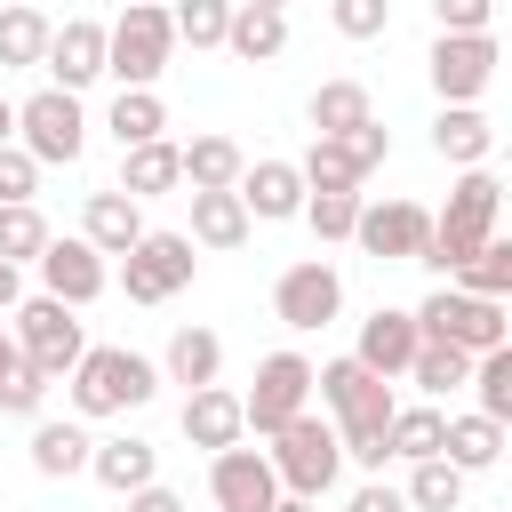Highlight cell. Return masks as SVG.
<instances>
[{
  "label": "cell",
  "mask_w": 512,
  "mask_h": 512,
  "mask_svg": "<svg viewBox=\"0 0 512 512\" xmlns=\"http://www.w3.org/2000/svg\"><path fill=\"white\" fill-rule=\"evenodd\" d=\"M312 392H320V408H328V424H336V440H344V464L384 472V464H392V448H384V424H392V376H376V368H360V360L344 352V360L312 368Z\"/></svg>",
  "instance_id": "6da1fadb"
},
{
  "label": "cell",
  "mask_w": 512,
  "mask_h": 512,
  "mask_svg": "<svg viewBox=\"0 0 512 512\" xmlns=\"http://www.w3.org/2000/svg\"><path fill=\"white\" fill-rule=\"evenodd\" d=\"M64 384H72V416L96 424V416L144 408V400L160 392V360H144V352H128V344H88V352L64 368Z\"/></svg>",
  "instance_id": "7a4b0ae2"
},
{
  "label": "cell",
  "mask_w": 512,
  "mask_h": 512,
  "mask_svg": "<svg viewBox=\"0 0 512 512\" xmlns=\"http://www.w3.org/2000/svg\"><path fill=\"white\" fill-rule=\"evenodd\" d=\"M168 56H176L168 0H120V16L104 24V80H120V88H160Z\"/></svg>",
  "instance_id": "3957f363"
},
{
  "label": "cell",
  "mask_w": 512,
  "mask_h": 512,
  "mask_svg": "<svg viewBox=\"0 0 512 512\" xmlns=\"http://www.w3.org/2000/svg\"><path fill=\"white\" fill-rule=\"evenodd\" d=\"M496 216H504V184L488 176V168H456V184H448V208L432 216V240H424V256L416 264H432V272H456L488 232H496Z\"/></svg>",
  "instance_id": "277c9868"
},
{
  "label": "cell",
  "mask_w": 512,
  "mask_h": 512,
  "mask_svg": "<svg viewBox=\"0 0 512 512\" xmlns=\"http://www.w3.org/2000/svg\"><path fill=\"white\" fill-rule=\"evenodd\" d=\"M272 480H280V496H328L336 488V472H344V440H336V424L320 416V408H296L280 432H272Z\"/></svg>",
  "instance_id": "5b68a950"
},
{
  "label": "cell",
  "mask_w": 512,
  "mask_h": 512,
  "mask_svg": "<svg viewBox=\"0 0 512 512\" xmlns=\"http://www.w3.org/2000/svg\"><path fill=\"white\" fill-rule=\"evenodd\" d=\"M8 336H16V352L40 368V376H64L80 352H88V336H80V312L64 304V296H16V312H8Z\"/></svg>",
  "instance_id": "8992f818"
},
{
  "label": "cell",
  "mask_w": 512,
  "mask_h": 512,
  "mask_svg": "<svg viewBox=\"0 0 512 512\" xmlns=\"http://www.w3.org/2000/svg\"><path fill=\"white\" fill-rule=\"evenodd\" d=\"M16 144H24L40 168H72V160L88 152V112H80V96H72V88L24 96V104H16Z\"/></svg>",
  "instance_id": "52a82bcc"
},
{
  "label": "cell",
  "mask_w": 512,
  "mask_h": 512,
  "mask_svg": "<svg viewBox=\"0 0 512 512\" xmlns=\"http://www.w3.org/2000/svg\"><path fill=\"white\" fill-rule=\"evenodd\" d=\"M296 408H312V360H304L296 344H280V352L256 360V384L240 392V424H248L256 440H272Z\"/></svg>",
  "instance_id": "ba28073f"
},
{
  "label": "cell",
  "mask_w": 512,
  "mask_h": 512,
  "mask_svg": "<svg viewBox=\"0 0 512 512\" xmlns=\"http://www.w3.org/2000/svg\"><path fill=\"white\" fill-rule=\"evenodd\" d=\"M416 328L440 336V344H464V352H496V344H512L504 304H496V296H472V288H432V296L416 304Z\"/></svg>",
  "instance_id": "9c48e42d"
},
{
  "label": "cell",
  "mask_w": 512,
  "mask_h": 512,
  "mask_svg": "<svg viewBox=\"0 0 512 512\" xmlns=\"http://www.w3.org/2000/svg\"><path fill=\"white\" fill-rule=\"evenodd\" d=\"M192 272H200L192 240H184V232H152V224H144V240L120 256V288H128V304H168V296L192 288Z\"/></svg>",
  "instance_id": "30bf717a"
},
{
  "label": "cell",
  "mask_w": 512,
  "mask_h": 512,
  "mask_svg": "<svg viewBox=\"0 0 512 512\" xmlns=\"http://www.w3.org/2000/svg\"><path fill=\"white\" fill-rule=\"evenodd\" d=\"M424 72H432L440 104H480L488 80H496V32H440L432 56H424Z\"/></svg>",
  "instance_id": "8fae6325"
},
{
  "label": "cell",
  "mask_w": 512,
  "mask_h": 512,
  "mask_svg": "<svg viewBox=\"0 0 512 512\" xmlns=\"http://www.w3.org/2000/svg\"><path fill=\"white\" fill-rule=\"evenodd\" d=\"M272 312H280V328H296V336L328 328V320L344 312V280H336V264H328V256L288 264V272L272 280Z\"/></svg>",
  "instance_id": "7c38bea8"
},
{
  "label": "cell",
  "mask_w": 512,
  "mask_h": 512,
  "mask_svg": "<svg viewBox=\"0 0 512 512\" xmlns=\"http://www.w3.org/2000/svg\"><path fill=\"white\" fill-rule=\"evenodd\" d=\"M352 240H360L376 264H416L424 240H432V208H424V200H360Z\"/></svg>",
  "instance_id": "4fadbf2b"
},
{
  "label": "cell",
  "mask_w": 512,
  "mask_h": 512,
  "mask_svg": "<svg viewBox=\"0 0 512 512\" xmlns=\"http://www.w3.org/2000/svg\"><path fill=\"white\" fill-rule=\"evenodd\" d=\"M208 496H216V512H272V504H280L272 456H264V448H248V440L216 448V456H208Z\"/></svg>",
  "instance_id": "5bb4252c"
},
{
  "label": "cell",
  "mask_w": 512,
  "mask_h": 512,
  "mask_svg": "<svg viewBox=\"0 0 512 512\" xmlns=\"http://www.w3.org/2000/svg\"><path fill=\"white\" fill-rule=\"evenodd\" d=\"M32 272H40V288H48V296H64L72 312H80V304H96V296L112 288V264H104L80 232H72V240H56V232H48V248L32 256Z\"/></svg>",
  "instance_id": "9a60e30c"
},
{
  "label": "cell",
  "mask_w": 512,
  "mask_h": 512,
  "mask_svg": "<svg viewBox=\"0 0 512 512\" xmlns=\"http://www.w3.org/2000/svg\"><path fill=\"white\" fill-rule=\"evenodd\" d=\"M40 72H48V88H88V80H104V24L96 16H64L56 32H48V56H40Z\"/></svg>",
  "instance_id": "2e32d148"
},
{
  "label": "cell",
  "mask_w": 512,
  "mask_h": 512,
  "mask_svg": "<svg viewBox=\"0 0 512 512\" xmlns=\"http://www.w3.org/2000/svg\"><path fill=\"white\" fill-rule=\"evenodd\" d=\"M416 344H424L416 312H400V304H376V312L360 320V344H352V360H360V368H376V376H408Z\"/></svg>",
  "instance_id": "e0dca14e"
},
{
  "label": "cell",
  "mask_w": 512,
  "mask_h": 512,
  "mask_svg": "<svg viewBox=\"0 0 512 512\" xmlns=\"http://www.w3.org/2000/svg\"><path fill=\"white\" fill-rule=\"evenodd\" d=\"M232 192H240V208H248L256 224H288V216L304 208V176H296V160H248Z\"/></svg>",
  "instance_id": "ac0fdd59"
},
{
  "label": "cell",
  "mask_w": 512,
  "mask_h": 512,
  "mask_svg": "<svg viewBox=\"0 0 512 512\" xmlns=\"http://www.w3.org/2000/svg\"><path fill=\"white\" fill-rule=\"evenodd\" d=\"M80 240H88L96 256H128V248L144 240V200H128L120 184H112V192H88V200H80Z\"/></svg>",
  "instance_id": "d6986e66"
},
{
  "label": "cell",
  "mask_w": 512,
  "mask_h": 512,
  "mask_svg": "<svg viewBox=\"0 0 512 512\" xmlns=\"http://www.w3.org/2000/svg\"><path fill=\"white\" fill-rule=\"evenodd\" d=\"M176 424H184V440H192V448H208V456H216V448H232V440H248V424H240V392H224V384H192Z\"/></svg>",
  "instance_id": "ffe728a7"
},
{
  "label": "cell",
  "mask_w": 512,
  "mask_h": 512,
  "mask_svg": "<svg viewBox=\"0 0 512 512\" xmlns=\"http://www.w3.org/2000/svg\"><path fill=\"white\" fill-rule=\"evenodd\" d=\"M432 152H440L448 168H488V152H496L488 112H480V104H440V120H432Z\"/></svg>",
  "instance_id": "44dd1931"
},
{
  "label": "cell",
  "mask_w": 512,
  "mask_h": 512,
  "mask_svg": "<svg viewBox=\"0 0 512 512\" xmlns=\"http://www.w3.org/2000/svg\"><path fill=\"white\" fill-rule=\"evenodd\" d=\"M176 184H184V152H176L168 136L120 144V192H128V200H168Z\"/></svg>",
  "instance_id": "7402d4cb"
},
{
  "label": "cell",
  "mask_w": 512,
  "mask_h": 512,
  "mask_svg": "<svg viewBox=\"0 0 512 512\" xmlns=\"http://www.w3.org/2000/svg\"><path fill=\"white\" fill-rule=\"evenodd\" d=\"M88 448H96V440H88L80 416H64V424H56V416H32V472H40V480L88 472Z\"/></svg>",
  "instance_id": "603a6c76"
},
{
  "label": "cell",
  "mask_w": 512,
  "mask_h": 512,
  "mask_svg": "<svg viewBox=\"0 0 512 512\" xmlns=\"http://www.w3.org/2000/svg\"><path fill=\"white\" fill-rule=\"evenodd\" d=\"M88 472H96L112 496H128V488L160 480V448H152V440H136V432H112V440H96V448H88Z\"/></svg>",
  "instance_id": "cb8c5ba5"
},
{
  "label": "cell",
  "mask_w": 512,
  "mask_h": 512,
  "mask_svg": "<svg viewBox=\"0 0 512 512\" xmlns=\"http://www.w3.org/2000/svg\"><path fill=\"white\" fill-rule=\"evenodd\" d=\"M216 376H224V336H216V328H192V320H184V328L168 336L160 384H184V392H192V384H216Z\"/></svg>",
  "instance_id": "d4e9b609"
},
{
  "label": "cell",
  "mask_w": 512,
  "mask_h": 512,
  "mask_svg": "<svg viewBox=\"0 0 512 512\" xmlns=\"http://www.w3.org/2000/svg\"><path fill=\"white\" fill-rule=\"evenodd\" d=\"M224 48H232L240 64H272V56H288V8H240V0H232Z\"/></svg>",
  "instance_id": "484cf974"
},
{
  "label": "cell",
  "mask_w": 512,
  "mask_h": 512,
  "mask_svg": "<svg viewBox=\"0 0 512 512\" xmlns=\"http://www.w3.org/2000/svg\"><path fill=\"white\" fill-rule=\"evenodd\" d=\"M192 200V248H240L248 232H256V216L240 208V192H184Z\"/></svg>",
  "instance_id": "4316f807"
},
{
  "label": "cell",
  "mask_w": 512,
  "mask_h": 512,
  "mask_svg": "<svg viewBox=\"0 0 512 512\" xmlns=\"http://www.w3.org/2000/svg\"><path fill=\"white\" fill-rule=\"evenodd\" d=\"M176 152H184V184H192V192H232L240 168H248V152H240L232 136H216V128L192 136V144H176Z\"/></svg>",
  "instance_id": "83f0119b"
},
{
  "label": "cell",
  "mask_w": 512,
  "mask_h": 512,
  "mask_svg": "<svg viewBox=\"0 0 512 512\" xmlns=\"http://www.w3.org/2000/svg\"><path fill=\"white\" fill-rule=\"evenodd\" d=\"M440 432H448V416H440V400H392V424H384V448H392L400 464H416V456H440Z\"/></svg>",
  "instance_id": "f1b7e54d"
},
{
  "label": "cell",
  "mask_w": 512,
  "mask_h": 512,
  "mask_svg": "<svg viewBox=\"0 0 512 512\" xmlns=\"http://www.w3.org/2000/svg\"><path fill=\"white\" fill-rule=\"evenodd\" d=\"M440 456H448L456 472H488V464L504 456V424H496V416H480V408H464V416H448Z\"/></svg>",
  "instance_id": "f546056e"
},
{
  "label": "cell",
  "mask_w": 512,
  "mask_h": 512,
  "mask_svg": "<svg viewBox=\"0 0 512 512\" xmlns=\"http://www.w3.org/2000/svg\"><path fill=\"white\" fill-rule=\"evenodd\" d=\"M304 120H312V136H352L360 120H376V104H368L360 80H320L312 104H304Z\"/></svg>",
  "instance_id": "4dcf8cb0"
},
{
  "label": "cell",
  "mask_w": 512,
  "mask_h": 512,
  "mask_svg": "<svg viewBox=\"0 0 512 512\" xmlns=\"http://www.w3.org/2000/svg\"><path fill=\"white\" fill-rule=\"evenodd\" d=\"M104 128H112V144H152V136H168L160 88H120V96L104 104Z\"/></svg>",
  "instance_id": "1f68e13d"
},
{
  "label": "cell",
  "mask_w": 512,
  "mask_h": 512,
  "mask_svg": "<svg viewBox=\"0 0 512 512\" xmlns=\"http://www.w3.org/2000/svg\"><path fill=\"white\" fill-rule=\"evenodd\" d=\"M464 480L472 472H456L448 456H416L400 496H408V512H464Z\"/></svg>",
  "instance_id": "d6a6232c"
},
{
  "label": "cell",
  "mask_w": 512,
  "mask_h": 512,
  "mask_svg": "<svg viewBox=\"0 0 512 512\" xmlns=\"http://www.w3.org/2000/svg\"><path fill=\"white\" fill-rule=\"evenodd\" d=\"M464 376H472V352H464V344H440V336H424L416 360H408V384H416L424 400H448Z\"/></svg>",
  "instance_id": "836d02e7"
},
{
  "label": "cell",
  "mask_w": 512,
  "mask_h": 512,
  "mask_svg": "<svg viewBox=\"0 0 512 512\" xmlns=\"http://www.w3.org/2000/svg\"><path fill=\"white\" fill-rule=\"evenodd\" d=\"M48 16H40V0H24V8H0V72H24V64H40L48 56Z\"/></svg>",
  "instance_id": "e575fe53"
},
{
  "label": "cell",
  "mask_w": 512,
  "mask_h": 512,
  "mask_svg": "<svg viewBox=\"0 0 512 512\" xmlns=\"http://www.w3.org/2000/svg\"><path fill=\"white\" fill-rule=\"evenodd\" d=\"M448 280H456V288H472V296H496V304H504V296H512V240H504V232H488V240H480Z\"/></svg>",
  "instance_id": "d590c367"
},
{
  "label": "cell",
  "mask_w": 512,
  "mask_h": 512,
  "mask_svg": "<svg viewBox=\"0 0 512 512\" xmlns=\"http://www.w3.org/2000/svg\"><path fill=\"white\" fill-rule=\"evenodd\" d=\"M472 408L480 416H496V424H512V344H496V352H472Z\"/></svg>",
  "instance_id": "8d00e7d4"
},
{
  "label": "cell",
  "mask_w": 512,
  "mask_h": 512,
  "mask_svg": "<svg viewBox=\"0 0 512 512\" xmlns=\"http://www.w3.org/2000/svg\"><path fill=\"white\" fill-rule=\"evenodd\" d=\"M296 176H304V192H360V184H368L336 136H312V152L296 160Z\"/></svg>",
  "instance_id": "74e56055"
},
{
  "label": "cell",
  "mask_w": 512,
  "mask_h": 512,
  "mask_svg": "<svg viewBox=\"0 0 512 512\" xmlns=\"http://www.w3.org/2000/svg\"><path fill=\"white\" fill-rule=\"evenodd\" d=\"M168 24L184 48H224V24H232V0H168Z\"/></svg>",
  "instance_id": "f35d334b"
},
{
  "label": "cell",
  "mask_w": 512,
  "mask_h": 512,
  "mask_svg": "<svg viewBox=\"0 0 512 512\" xmlns=\"http://www.w3.org/2000/svg\"><path fill=\"white\" fill-rule=\"evenodd\" d=\"M40 248H48V216L32 200H0V256L8 264H32Z\"/></svg>",
  "instance_id": "ab89813d"
},
{
  "label": "cell",
  "mask_w": 512,
  "mask_h": 512,
  "mask_svg": "<svg viewBox=\"0 0 512 512\" xmlns=\"http://www.w3.org/2000/svg\"><path fill=\"white\" fill-rule=\"evenodd\" d=\"M320 240H352V224H360V192H304V208H296Z\"/></svg>",
  "instance_id": "60d3db41"
},
{
  "label": "cell",
  "mask_w": 512,
  "mask_h": 512,
  "mask_svg": "<svg viewBox=\"0 0 512 512\" xmlns=\"http://www.w3.org/2000/svg\"><path fill=\"white\" fill-rule=\"evenodd\" d=\"M48 384H56V376H40L32 360H16V368L0 376V416H40V408H48Z\"/></svg>",
  "instance_id": "b9f144b4"
},
{
  "label": "cell",
  "mask_w": 512,
  "mask_h": 512,
  "mask_svg": "<svg viewBox=\"0 0 512 512\" xmlns=\"http://www.w3.org/2000/svg\"><path fill=\"white\" fill-rule=\"evenodd\" d=\"M328 16H336L344 40H376V32H392V0H328Z\"/></svg>",
  "instance_id": "7bdbcfd3"
},
{
  "label": "cell",
  "mask_w": 512,
  "mask_h": 512,
  "mask_svg": "<svg viewBox=\"0 0 512 512\" xmlns=\"http://www.w3.org/2000/svg\"><path fill=\"white\" fill-rule=\"evenodd\" d=\"M0 200H40V160L24 144H0Z\"/></svg>",
  "instance_id": "ee69618b"
},
{
  "label": "cell",
  "mask_w": 512,
  "mask_h": 512,
  "mask_svg": "<svg viewBox=\"0 0 512 512\" xmlns=\"http://www.w3.org/2000/svg\"><path fill=\"white\" fill-rule=\"evenodd\" d=\"M336 144L352 152V168H360V176H376V168H384V152H392V128H384V120H360V128H352V136H336Z\"/></svg>",
  "instance_id": "f6af8a7d"
},
{
  "label": "cell",
  "mask_w": 512,
  "mask_h": 512,
  "mask_svg": "<svg viewBox=\"0 0 512 512\" xmlns=\"http://www.w3.org/2000/svg\"><path fill=\"white\" fill-rule=\"evenodd\" d=\"M432 24L440 32H488L496 24V0H432Z\"/></svg>",
  "instance_id": "bcb514c9"
},
{
  "label": "cell",
  "mask_w": 512,
  "mask_h": 512,
  "mask_svg": "<svg viewBox=\"0 0 512 512\" xmlns=\"http://www.w3.org/2000/svg\"><path fill=\"white\" fill-rule=\"evenodd\" d=\"M344 512H408V496H400V488H392L384 472H368V480H360V488L344 496Z\"/></svg>",
  "instance_id": "7dc6e473"
},
{
  "label": "cell",
  "mask_w": 512,
  "mask_h": 512,
  "mask_svg": "<svg viewBox=\"0 0 512 512\" xmlns=\"http://www.w3.org/2000/svg\"><path fill=\"white\" fill-rule=\"evenodd\" d=\"M128 512H184V496L160 488V480H144V488H128Z\"/></svg>",
  "instance_id": "c3c4849f"
},
{
  "label": "cell",
  "mask_w": 512,
  "mask_h": 512,
  "mask_svg": "<svg viewBox=\"0 0 512 512\" xmlns=\"http://www.w3.org/2000/svg\"><path fill=\"white\" fill-rule=\"evenodd\" d=\"M16 296H24V264H8V256H0V320L16 312Z\"/></svg>",
  "instance_id": "681fc988"
},
{
  "label": "cell",
  "mask_w": 512,
  "mask_h": 512,
  "mask_svg": "<svg viewBox=\"0 0 512 512\" xmlns=\"http://www.w3.org/2000/svg\"><path fill=\"white\" fill-rule=\"evenodd\" d=\"M16 360H24V352H16V336H8V320H0V376H8Z\"/></svg>",
  "instance_id": "f907efd6"
},
{
  "label": "cell",
  "mask_w": 512,
  "mask_h": 512,
  "mask_svg": "<svg viewBox=\"0 0 512 512\" xmlns=\"http://www.w3.org/2000/svg\"><path fill=\"white\" fill-rule=\"evenodd\" d=\"M272 512H320V496H280Z\"/></svg>",
  "instance_id": "816d5d0a"
},
{
  "label": "cell",
  "mask_w": 512,
  "mask_h": 512,
  "mask_svg": "<svg viewBox=\"0 0 512 512\" xmlns=\"http://www.w3.org/2000/svg\"><path fill=\"white\" fill-rule=\"evenodd\" d=\"M0 144H16V104L0 96Z\"/></svg>",
  "instance_id": "f5cc1de1"
},
{
  "label": "cell",
  "mask_w": 512,
  "mask_h": 512,
  "mask_svg": "<svg viewBox=\"0 0 512 512\" xmlns=\"http://www.w3.org/2000/svg\"><path fill=\"white\" fill-rule=\"evenodd\" d=\"M240 8H288V0H240Z\"/></svg>",
  "instance_id": "db71d44e"
},
{
  "label": "cell",
  "mask_w": 512,
  "mask_h": 512,
  "mask_svg": "<svg viewBox=\"0 0 512 512\" xmlns=\"http://www.w3.org/2000/svg\"><path fill=\"white\" fill-rule=\"evenodd\" d=\"M0 8H24V0H0Z\"/></svg>",
  "instance_id": "11a10c76"
}]
</instances>
